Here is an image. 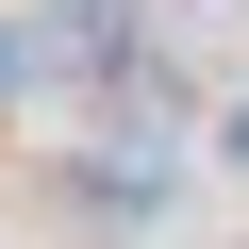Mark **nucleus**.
<instances>
[{"label":"nucleus","instance_id":"obj_1","mask_svg":"<svg viewBox=\"0 0 249 249\" xmlns=\"http://www.w3.org/2000/svg\"><path fill=\"white\" fill-rule=\"evenodd\" d=\"M216 166H232V183H249V100H232V116H216Z\"/></svg>","mask_w":249,"mask_h":249}]
</instances>
